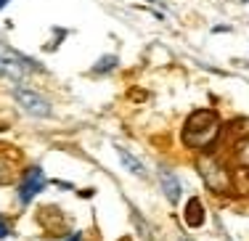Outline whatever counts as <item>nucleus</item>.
<instances>
[{"label": "nucleus", "mask_w": 249, "mask_h": 241, "mask_svg": "<svg viewBox=\"0 0 249 241\" xmlns=\"http://www.w3.org/2000/svg\"><path fill=\"white\" fill-rule=\"evenodd\" d=\"M220 135H223V122H220V117H217V111L196 109V111L188 114L180 138H183V146L207 154V151H212L217 146Z\"/></svg>", "instance_id": "obj_1"}, {"label": "nucleus", "mask_w": 249, "mask_h": 241, "mask_svg": "<svg viewBox=\"0 0 249 241\" xmlns=\"http://www.w3.org/2000/svg\"><path fill=\"white\" fill-rule=\"evenodd\" d=\"M196 172H199V178L204 180L207 191L215 193V196H233L236 193L233 170H231L223 159H217L215 154H199Z\"/></svg>", "instance_id": "obj_2"}, {"label": "nucleus", "mask_w": 249, "mask_h": 241, "mask_svg": "<svg viewBox=\"0 0 249 241\" xmlns=\"http://www.w3.org/2000/svg\"><path fill=\"white\" fill-rule=\"evenodd\" d=\"M43 69L37 61H32L29 56L19 53V51H11L5 45H0V77H8L14 82H21L29 72H37Z\"/></svg>", "instance_id": "obj_3"}, {"label": "nucleus", "mask_w": 249, "mask_h": 241, "mask_svg": "<svg viewBox=\"0 0 249 241\" xmlns=\"http://www.w3.org/2000/svg\"><path fill=\"white\" fill-rule=\"evenodd\" d=\"M45 186H48V178H45L43 167H37V164L27 167L24 172H21V178H19V191H16L19 204H21V207H27V204L32 202V199L37 196Z\"/></svg>", "instance_id": "obj_4"}, {"label": "nucleus", "mask_w": 249, "mask_h": 241, "mask_svg": "<svg viewBox=\"0 0 249 241\" xmlns=\"http://www.w3.org/2000/svg\"><path fill=\"white\" fill-rule=\"evenodd\" d=\"M14 101L19 103L21 109L27 111L29 117H37V120H45L51 117V103L45 96L29 90V87H14Z\"/></svg>", "instance_id": "obj_5"}, {"label": "nucleus", "mask_w": 249, "mask_h": 241, "mask_svg": "<svg viewBox=\"0 0 249 241\" xmlns=\"http://www.w3.org/2000/svg\"><path fill=\"white\" fill-rule=\"evenodd\" d=\"M159 188H162V193H164V199H167V204H173V207H178V204H180L183 186H180V178H178L173 170L159 167Z\"/></svg>", "instance_id": "obj_6"}, {"label": "nucleus", "mask_w": 249, "mask_h": 241, "mask_svg": "<svg viewBox=\"0 0 249 241\" xmlns=\"http://www.w3.org/2000/svg\"><path fill=\"white\" fill-rule=\"evenodd\" d=\"M183 220H186V225L191 228V231H196V228L204 225L207 209H204V204H201V199H196V196L188 199V202H186V209H183Z\"/></svg>", "instance_id": "obj_7"}, {"label": "nucleus", "mask_w": 249, "mask_h": 241, "mask_svg": "<svg viewBox=\"0 0 249 241\" xmlns=\"http://www.w3.org/2000/svg\"><path fill=\"white\" fill-rule=\"evenodd\" d=\"M114 149H117V154H120L122 167H127L130 172L135 175V178H143V180L149 178V170H146V164H143V162H141V159H135V156L130 154L127 149H122V146H114Z\"/></svg>", "instance_id": "obj_8"}, {"label": "nucleus", "mask_w": 249, "mask_h": 241, "mask_svg": "<svg viewBox=\"0 0 249 241\" xmlns=\"http://www.w3.org/2000/svg\"><path fill=\"white\" fill-rule=\"evenodd\" d=\"M233 162L239 170H244V172H249V138L239 140L233 149Z\"/></svg>", "instance_id": "obj_9"}, {"label": "nucleus", "mask_w": 249, "mask_h": 241, "mask_svg": "<svg viewBox=\"0 0 249 241\" xmlns=\"http://www.w3.org/2000/svg\"><path fill=\"white\" fill-rule=\"evenodd\" d=\"M117 67V56H104V58H98V64L93 67V74H101V72H111V69Z\"/></svg>", "instance_id": "obj_10"}, {"label": "nucleus", "mask_w": 249, "mask_h": 241, "mask_svg": "<svg viewBox=\"0 0 249 241\" xmlns=\"http://www.w3.org/2000/svg\"><path fill=\"white\" fill-rule=\"evenodd\" d=\"M8 180H11V167H8L3 159H0V186L8 183Z\"/></svg>", "instance_id": "obj_11"}, {"label": "nucleus", "mask_w": 249, "mask_h": 241, "mask_svg": "<svg viewBox=\"0 0 249 241\" xmlns=\"http://www.w3.org/2000/svg\"><path fill=\"white\" fill-rule=\"evenodd\" d=\"M5 236H11V223L5 215H0V239H5Z\"/></svg>", "instance_id": "obj_12"}, {"label": "nucleus", "mask_w": 249, "mask_h": 241, "mask_svg": "<svg viewBox=\"0 0 249 241\" xmlns=\"http://www.w3.org/2000/svg\"><path fill=\"white\" fill-rule=\"evenodd\" d=\"M48 186H56V188H64V191H72V183H67V180H48Z\"/></svg>", "instance_id": "obj_13"}, {"label": "nucleus", "mask_w": 249, "mask_h": 241, "mask_svg": "<svg viewBox=\"0 0 249 241\" xmlns=\"http://www.w3.org/2000/svg\"><path fill=\"white\" fill-rule=\"evenodd\" d=\"M67 241H82V233H72V236H69Z\"/></svg>", "instance_id": "obj_14"}, {"label": "nucleus", "mask_w": 249, "mask_h": 241, "mask_svg": "<svg viewBox=\"0 0 249 241\" xmlns=\"http://www.w3.org/2000/svg\"><path fill=\"white\" fill-rule=\"evenodd\" d=\"M8 3H14V0H0V11H3L5 5H8Z\"/></svg>", "instance_id": "obj_15"}, {"label": "nucleus", "mask_w": 249, "mask_h": 241, "mask_svg": "<svg viewBox=\"0 0 249 241\" xmlns=\"http://www.w3.org/2000/svg\"><path fill=\"white\" fill-rule=\"evenodd\" d=\"M178 241H194V239H186V236H180V239H178Z\"/></svg>", "instance_id": "obj_16"}, {"label": "nucleus", "mask_w": 249, "mask_h": 241, "mask_svg": "<svg viewBox=\"0 0 249 241\" xmlns=\"http://www.w3.org/2000/svg\"><path fill=\"white\" fill-rule=\"evenodd\" d=\"M223 241H231V239H223Z\"/></svg>", "instance_id": "obj_17"}]
</instances>
